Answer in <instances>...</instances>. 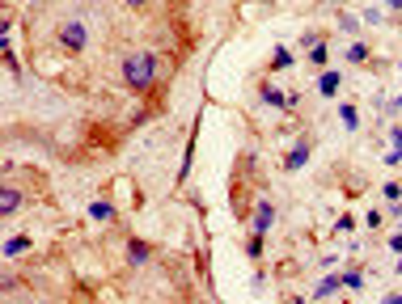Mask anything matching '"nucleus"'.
Here are the masks:
<instances>
[{
	"label": "nucleus",
	"mask_w": 402,
	"mask_h": 304,
	"mask_svg": "<svg viewBox=\"0 0 402 304\" xmlns=\"http://www.w3.org/2000/svg\"><path fill=\"white\" fill-rule=\"evenodd\" d=\"M119 72H123V85H128V89L148 93L157 85V76H161V60H157V51H132Z\"/></svg>",
	"instance_id": "f257e3e1"
},
{
	"label": "nucleus",
	"mask_w": 402,
	"mask_h": 304,
	"mask_svg": "<svg viewBox=\"0 0 402 304\" xmlns=\"http://www.w3.org/2000/svg\"><path fill=\"white\" fill-rule=\"evenodd\" d=\"M56 42H60L64 55H81V51L89 47V25H85L77 13L60 17V25H56Z\"/></svg>",
	"instance_id": "f03ea898"
},
{
	"label": "nucleus",
	"mask_w": 402,
	"mask_h": 304,
	"mask_svg": "<svg viewBox=\"0 0 402 304\" xmlns=\"http://www.w3.org/2000/svg\"><path fill=\"white\" fill-rule=\"evenodd\" d=\"M250 224H255V233H259V237H267L271 228H275V203L263 199L259 207H255V220H250Z\"/></svg>",
	"instance_id": "7ed1b4c3"
},
{
	"label": "nucleus",
	"mask_w": 402,
	"mask_h": 304,
	"mask_svg": "<svg viewBox=\"0 0 402 304\" xmlns=\"http://www.w3.org/2000/svg\"><path fill=\"white\" fill-rule=\"evenodd\" d=\"M309 157H314V144H309V140H296V144H292V152L284 157V169H305V165H309Z\"/></svg>",
	"instance_id": "20e7f679"
},
{
	"label": "nucleus",
	"mask_w": 402,
	"mask_h": 304,
	"mask_svg": "<svg viewBox=\"0 0 402 304\" xmlns=\"http://www.w3.org/2000/svg\"><path fill=\"white\" fill-rule=\"evenodd\" d=\"M128 262H132V266H148V262H153V245L140 241V237H132V241H128Z\"/></svg>",
	"instance_id": "39448f33"
},
{
	"label": "nucleus",
	"mask_w": 402,
	"mask_h": 304,
	"mask_svg": "<svg viewBox=\"0 0 402 304\" xmlns=\"http://www.w3.org/2000/svg\"><path fill=\"white\" fill-rule=\"evenodd\" d=\"M339 89H343V72H339V68H326V72L318 76V93H322V97H335Z\"/></svg>",
	"instance_id": "423d86ee"
},
{
	"label": "nucleus",
	"mask_w": 402,
	"mask_h": 304,
	"mask_svg": "<svg viewBox=\"0 0 402 304\" xmlns=\"http://www.w3.org/2000/svg\"><path fill=\"white\" fill-rule=\"evenodd\" d=\"M17 207H21V190H17V186H0V216L9 220Z\"/></svg>",
	"instance_id": "0eeeda50"
},
{
	"label": "nucleus",
	"mask_w": 402,
	"mask_h": 304,
	"mask_svg": "<svg viewBox=\"0 0 402 304\" xmlns=\"http://www.w3.org/2000/svg\"><path fill=\"white\" fill-rule=\"evenodd\" d=\"M339 288H343V275H326L322 283L314 288V300H331V296H335Z\"/></svg>",
	"instance_id": "6e6552de"
},
{
	"label": "nucleus",
	"mask_w": 402,
	"mask_h": 304,
	"mask_svg": "<svg viewBox=\"0 0 402 304\" xmlns=\"http://www.w3.org/2000/svg\"><path fill=\"white\" fill-rule=\"evenodd\" d=\"M89 220H97V224H110V220H115V207H110L106 199H93V203H89Z\"/></svg>",
	"instance_id": "1a4fd4ad"
},
{
	"label": "nucleus",
	"mask_w": 402,
	"mask_h": 304,
	"mask_svg": "<svg viewBox=\"0 0 402 304\" xmlns=\"http://www.w3.org/2000/svg\"><path fill=\"white\" fill-rule=\"evenodd\" d=\"M21 253H30V237L26 233H17L5 241V258H21Z\"/></svg>",
	"instance_id": "9d476101"
},
{
	"label": "nucleus",
	"mask_w": 402,
	"mask_h": 304,
	"mask_svg": "<svg viewBox=\"0 0 402 304\" xmlns=\"http://www.w3.org/2000/svg\"><path fill=\"white\" fill-rule=\"evenodd\" d=\"M259 97L267 101V106H284V110H288V93H280V85H263Z\"/></svg>",
	"instance_id": "9b49d317"
},
{
	"label": "nucleus",
	"mask_w": 402,
	"mask_h": 304,
	"mask_svg": "<svg viewBox=\"0 0 402 304\" xmlns=\"http://www.w3.org/2000/svg\"><path fill=\"white\" fill-rule=\"evenodd\" d=\"M309 64H314V68H322V72H326V64H331V47H326V38H322V42H318V47H309Z\"/></svg>",
	"instance_id": "f8f14e48"
},
{
	"label": "nucleus",
	"mask_w": 402,
	"mask_h": 304,
	"mask_svg": "<svg viewBox=\"0 0 402 304\" xmlns=\"http://www.w3.org/2000/svg\"><path fill=\"white\" fill-rule=\"evenodd\" d=\"M368 51H373V47H368V42H360V38H356V42H351V47H347V51H343V55H347V64H364V60H368Z\"/></svg>",
	"instance_id": "ddd939ff"
},
{
	"label": "nucleus",
	"mask_w": 402,
	"mask_h": 304,
	"mask_svg": "<svg viewBox=\"0 0 402 304\" xmlns=\"http://www.w3.org/2000/svg\"><path fill=\"white\" fill-rule=\"evenodd\" d=\"M292 60H296V55H292L288 47H275V55H271V68H275V72H284V68H292Z\"/></svg>",
	"instance_id": "4468645a"
},
{
	"label": "nucleus",
	"mask_w": 402,
	"mask_h": 304,
	"mask_svg": "<svg viewBox=\"0 0 402 304\" xmlns=\"http://www.w3.org/2000/svg\"><path fill=\"white\" fill-rule=\"evenodd\" d=\"M339 118H343L347 131H356V127H360V110L356 106H339Z\"/></svg>",
	"instance_id": "2eb2a0df"
},
{
	"label": "nucleus",
	"mask_w": 402,
	"mask_h": 304,
	"mask_svg": "<svg viewBox=\"0 0 402 304\" xmlns=\"http://www.w3.org/2000/svg\"><path fill=\"white\" fill-rule=\"evenodd\" d=\"M343 288H347V292H364V275H360V270H347V275H343Z\"/></svg>",
	"instance_id": "dca6fc26"
},
{
	"label": "nucleus",
	"mask_w": 402,
	"mask_h": 304,
	"mask_svg": "<svg viewBox=\"0 0 402 304\" xmlns=\"http://www.w3.org/2000/svg\"><path fill=\"white\" fill-rule=\"evenodd\" d=\"M339 30H343V34H356V30H360V17L343 13V17H339Z\"/></svg>",
	"instance_id": "f3484780"
},
{
	"label": "nucleus",
	"mask_w": 402,
	"mask_h": 304,
	"mask_svg": "<svg viewBox=\"0 0 402 304\" xmlns=\"http://www.w3.org/2000/svg\"><path fill=\"white\" fill-rule=\"evenodd\" d=\"M246 253H250V258H263V237H259V233H250V241H246Z\"/></svg>",
	"instance_id": "a211bd4d"
},
{
	"label": "nucleus",
	"mask_w": 402,
	"mask_h": 304,
	"mask_svg": "<svg viewBox=\"0 0 402 304\" xmlns=\"http://www.w3.org/2000/svg\"><path fill=\"white\" fill-rule=\"evenodd\" d=\"M381 194H386L390 203H398V199H402V186H398V182H386V186H381Z\"/></svg>",
	"instance_id": "6ab92c4d"
},
{
	"label": "nucleus",
	"mask_w": 402,
	"mask_h": 304,
	"mask_svg": "<svg viewBox=\"0 0 402 304\" xmlns=\"http://www.w3.org/2000/svg\"><path fill=\"white\" fill-rule=\"evenodd\" d=\"M335 228H339V233H351V228H356V220H351V216H339V224H335Z\"/></svg>",
	"instance_id": "aec40b11"
},
{
	"label": "nucleus",
	"mask_w": 402,
	"mask_h": 304,
	"mask_svg": "<svg viewBox=\"0 0 402 304\" xmlns=\"http://www.w3.org/2000/svg\"><path fill=\"white\" fill-rule=\"evenodd\" d=\"M364 220H368V228H381V224H386V216H381V212H368Z\"/></svg>",
	"instance_id": "412c9836"
},
{
	"label": "nucleus",
	"mask_w": 402,
	"mask_h": 304,
	"mask_svg": "<svg viewBox=\"0 0 402 304\" xmlns=\"http://www.w3.org/2000/svg\"><path fill=\"white\" fill-rule=\"evenodd\" d=\"M390 249H394V253H402V233H394V237H390Z\"/></svg>",
	"instance_id": "4be33fe9"
},
{
	"label": "nucleus",
	"mask_w": 402,
	"mask_h": 304,
	"mask_svg": "<svg viewBox=\"0 0 402 304\" xmlns=\"http://www.w3.org/2000/svg\"><path fill=\"white\" fill-rule=\"evenodd\" d=\"M128 9H144V5H153V0H123Z\"/></svg>",
	"instance_id": "5701e85b"
},
{
	"label": "nucleus",
	"mask_w": 402,
	"mask_h": 304,
	"mask_svg": "<svg viewBox=\"0 0 402 304\" xmlns=\"http://www.w3.org/2000/svg\"><path fill=\"white\" fill-rule=\"evenodd\" d=\"M390 140H394V148H402V127H394V131H390Z\"/></svg>",
	"instance_id": "b1692460"
},
{
	"label": "nucleus",
	"mask_w": 402,
	"mask_h": 304,
	"mask_svg": "<svg viewBox=\"0 0 402 304\" xmlns=\"http://www.w3.org/2000/svg\"><path fill=\"white\" fill-rule=\"evenodd\" d=\"M386 5H390V13H402V0H386Z\"/></svg>",
	"instance_id": "393cba45"
},
{
	"label": "nucleus",
	"mask_w": 402,
	"mask_h": 304,
	"mask_svg": "<svg viewBox=\"0 0 402 304\" xmlns=\"http://www.w3.org/2000/svg\"><path fill=\"white\" fill-rule=\"evenodd\" d=\"M381 304H402V296H398V292H394V296H386V300H381Z\"/></svg>",
	"instance_id": "a878e982"
},
{
	"label": "nucleus",
	"mask_w": 402,
	"mask_h": 304,
	"mask_svg": "<svg viewBox=\"0 0 402 304\" xmlns=\"http://www.w3.org/2000/svg\"><path fill=\"white\" fill-rule=\"evenodd\" d=\"M394 110H402V93H398V97H394Z\"/></svg>",
	"instance_id": "bb28decb"
},
{
	"label": "nucleus",
	"mask_w": 402,
	"mask_h": 304,
	"mask_svg": "<svg viewBox=\"0 0 402 304\" xmlns=\"http://www.w3.org/2000/svg\"><path fill=\"white\" fill-rule=\"evenodd\" d=\"M398 275H402V253H398Z\"/></svg>",
	"instance_id": "cd10ccee"
}]
</instances>
